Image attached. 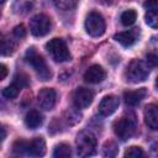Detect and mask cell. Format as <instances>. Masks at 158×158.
<instances>
[{
    "mask_svg": "<svg viewBox=\"0 0 158 158\" xmlns=\"http://www.w3.org/2000/svg\"><path fill=\"white\" fill-rule=\"evenodd\" d=\"M106 28L105 20L101 14L96 11H91L88 14L85 19V30L91 37H100L104 35Z\"/></svg>",
    "mask_w": 158,
    "mask_h": 158,
    "instance_id": "5",
    "label": "cell"
},
{
    "mask_svg": "<svg viewBox=\"0 0 158 158\" xmlns=\"http://www.w3.org/2000/svg\"><path fill=\"white\" fill-rule=\"evenodd\" d=\"M146 62H147V64L149 67H157L158 65V54L153 53V52L148 53L146 56Z\"/></svg>",
    "mask_w": 158,
    "mask_h": 158,
    "instance_id": "27",
    "label": "cell"
},
{
    "mask_svg": "<svg viewBox=\"0 0 158 158\" xmlns=\"http://www.w3.org/2000/svg\"><path fill=\"white\" fill-rule=\"evenodd\" d=\"M143 6L147 9V10H151V9H158V0H146Z\"/></svg>",
    "mask_w": 158,
    "mask_h": 158,
    "instance_id": "29",
    "label": "cell"
},
{
    "mask_svg": "<svg viewBox=\"0 0 158 158\" xmlns=\"http://www.w3.org/2000/svg\"><path fill=\"white\" fill-rule=\"evenodd\" d=\"M5 137H6V131H5L4 127H1V141H4Z\"/></svg>",
    "mask_w": 158,
    "mask_h": 158,
    "instance_id": "32",
    "label": "cell"
},
{
    "mask_svg": "<svg viewBox=\"0 0 158 158\" xmlns=\"http://www.w3.org/2000/svg\"><path fill=\"white\" fill-rule=\"evenodd\" d=\"M98 1L101 2V4H104V5H111L114 2V0H98Z\"/></svg>",
    "mask_w": 158,
    "mask_h": 158,
    "instance_id": "31",
    "label": "cell"
},
{
    "mask_svg": "<svg viewBox=\"0 0 158 158\" xmlns=\"http://www.w3.org/2000/svg\"><path fill=\"white\" fill-rule=\"evenodd\" d=\"M51 19L44 14L35 15L30 21V31L36 37L46 36L51 31Z\"/></svg>",
    "mask_w": 158,
    "mask_h": 158,
    "instance_id": "6",
    "label": "cell"
},
{
    "mask_svg": "<svg viewBox=\"0 0 158 158\" xmlns=\"http://www.w3.org/2000/svg\"><path fill=\"white\" fill-rule=\"evenodd\" d=\"M114 131H115L116 136L120 139L127 141V139H130L133 136V133L136 131L135 121L132 118H128V117H121V118L115 121Z\"/></svg>",
    "mask_w": 158,
    "mask_h": 158,
    "instance_id": "7",
    "label": "cell"
},
{
    "mask_svg": "<svg viewBox=\"0 0 158 158\" xmlns=\"http://www.w3.org/2000/svg\"><path fill=\"white\" fill-rule=\"evenodd\" d=\"M70 154H72V148L67 143L57 144L54 151H53V157L54 158H67V157H70Z\"/></svg>",
    "mask_w": 158,
    "mask_h": 158,
    "instance_id": "17",
    "label": "cell"
},
{
    "mask_svg": "<svg viewBox=\"0 0 158 158\" xmlns=\"http://www.w3.org/2000/svg\"><path fill=\"white\" fill-rule=\"evenodd\" d=\"M46 153V142L42 137H36L26 142V154L32 157H42Z\"/></svg>",
    "mask_w": 158,
    "mask_h": 158,
    "instance_id": "12",
    "label": "cell"
},
{
    "mask_svg": "<svg viewBox=\"0 0 158 158\" xmlns=\"http://www.w3.org/2000/svg\"><path fill=\"white\" fill-rule=\"evenodd\" d=\"M114 40L116 42H118L123 47H131L132 44L136 43L137 36H136V32L135 31H123V32L116 33L114 36Z\"/></svg>",
    "mask_w": 158,
    "mask_h": 158,
    "instance_id": "15",
    "label": "cell"
},
{
    "mask_svg": "<svg viewBox=\"0 0 158 158\" xmlns=\"http://www.w3.org/2000/svg\"><path fill=\"white\" fill-rule=\"evenodd\" d=\"M75 146H77V153L79 157L93 156L96 151V138L91 132L81 131L77 136Z\"/></svg>",
    "mask_w": 158,
    "mask_h": 158,
    "instance_id": "3",
    "label": "cell"
},
{
    "mask_svg": "<svg viewBox=\"0 0 158 158\" xmlns=\"http://www.w3.org/2000/svg\"><path fill=\"white\" fill-rule=\"evenodd\" d=\"M0 72H1V74H0V80H4V79L6 78V75H7V68H6L5 64H1V65H0Z\"/></svg>",
    "mask_w": 158,
    "mask_h": 158,
    "instance_id": "30",
    "label": "cell"
},
{
    "mask_svg": "<svg viewBox=\"0 0 158 158\" xmlns=\"http://www.w3.org/2000/svg\"><path fill=\"white\" fill-rule=\"evenodd\" d=\"M146 23L152 28H158V9H151L147 10L144 15Z\"/></svg>",
    "mask_w": 158,
    "mask_h": 158,
    "instance_id": "18",
    "label": "cell"
},
{
    "mask_svg": "<svg viewBox=\"0 0 158 158\" xmlns=\"http://www.w3.org/2000/svg\"><path fill=\"white\" fill-rule=\"evenodd\" d=\"M93 99H94L93 91L86 88H78L73 95V102H74L75 107H78V109L88 107L93 102Z\"/></svg>",
    "mask_w": 158,
    "mask_h": 158,
    "instance_id": "10",
    "label": "cell"
},
{
    "mask_svg": "<svg viewBox=\"0 0 158 158\" xmlns=\"http://www.w3.org/2000/svg\"><path fill=\"white\" fill-rule=\"evenodd\" d=\"M106 78V72L105 69L99 65V64H93L90 65L86 72L84 73V80L86 83H90V84H98V83H101L104 79Z\"/></svg>",
    "mask_w": 158,
    "mask_h": 158,
    "instance_id": "11",
    "label": "cell"
},
{
    "mask_svg": "<svg viewBox=\"0 0 158 158\" xmlns=\"http://www.w3.org/2000/svg\"><path fill=\"white\" fill-rule=\"evenodd\" d=\"M12 83H15L16 85H19V86L22 89L23 86H27V85H28V78H27V75L20 73V74H16V75L14 77V81H12Z\"/></svg>",
    "mask_w": 158,
    "mask_h": 158,
    "instance_id": "26",
    "label": "cell"
},
{
    "mask_svg": "<svg viewBox=\"0 0 158 158\" xmlns=\"http://www.w3.org/2000/svg\"><path fill=\"white\" fill-rule=\"evenodd\" d=\"M120 105V100L116 95H106L101 99V101L99 102V112L102 116H110L112 115Z\"/></svg>",
    "mask_w": 158,
    "mask_h": 158,
    "instance_id": "9",
    "label": "cell"
},
{
    "mask_svg": "<svg viewBox=\"0 0 158 158\" xmlns=\"http://www.w3.org/2000/svg\"><path fill=\"white\" fill-rule=\"evenodd\" d=\"M14 48H15V44L11 40L6 38L5 36L1 37V54L2 56H9L14 52Z\"/></svg>",
    "mask_w": 158,
    "mask_h": 158,
    "instance_id": "22",
    "label": "cell"
},
{
    "mask_svg": "<svg viewBox=\"0 0 158 158\" xmlns=\"http://www.w3.org/2000/svg\"><path fill=\"white\" fill-rule=\"evenodd\" d=\"M43 122V118H42V115L37 111V110H31L26 114L25 116V123L28 128L31 130H35L37 127H40Z\"/></svg>",
    "mask_w": 158,
    "mask_h": 158,
    "instance_id": "16",
    "label": "cell"
},
{
    "mask_svg": "<svg viewBox=\"0 0 158 158\" xmlns=\"http://www.w3.org/2000/svg\"><path fill=\"white\" fill-rule=\"evenodd\" d=\"M26 62L36 70L37 75L40 77V79L42 80H48L52 77V73L46 63V60L43 59V57L41 54H38L36 52L35 48H28L26 52Z\"/></svg>",
    "mask_w": 158,
    "mask_h": 158,
    "instance_id": "1",
    "label": "cell"
},
{
    "mask_svg": "<svg viewBox=\"0 0 158 158\" xmlns=\"http://www.w3.org/2000/svg\"><path fill=\"white\" fill-rule=\"evenodd\" d=\"M156 86H157V89H158V77H157V79H156Z\"/></svg>",
    "mask_w": 158,
    "mask_h": 158,
    "instance_id": "33",
    "label": "cell"
},
{
    "mask_svg": "<svg viewBox=\"0 0 158 158\" xmlns=\"http://www.w3.org/2000/svg\"><path fill=\"white\" fill-rule=\"evenodd\" d=\"M79 0H53V4L59 9V10H72L77 6Z\"/></svg>",
    "mask_w": 158,
    "mask_h": 158,
    "instance_id": "21",
    "label": "cell"
},
{
    "mask_svg": "<svg viewBox=\"0 0 158 158\" xmlns=\"http://www.w3.org/2000/svg\"><path fill=\"white\" fill-rule=\"evenodd\" d=\"M144 121L146 125L151 128L157 131L158 130V106L154 104H149L144 109Z\"/></svg>",
    "mask_w": 158,
    "mask_h": 158,
    "instance_id": "13",
    "label": "cell"
},
{
    "mask_svg": "<svg viewBox=\"0 0 158 158\" xmlns=\"http://www.w3.org/2000/svg\"><path fill=\"white\" fill-rule=\"evenodd\" d=\"M146 95H147L146 88H141V89H137V90L125 91L123 93V99H125V102L128 106H136L144 99Z\"/></svg>",
    "mask_w": 158,
    "mask_h": 158,
    "instance_id": "14",
    "label": "cell"
},
{
    "mask_svg": "<svg viewBox=\"0 0 158 158\" xmlns=\"http://www.w3.org/2000/svg\"><path fill=\"white\" fill-rule=\"evenodd\" d=\"M26 142L25 139H17L14 146H12V151L17 156H22V154H26Z\"/></svg>",
    "mask_w": 158,
    "mask_h": 158,
    "instance_id": "23",
    "label": "cell"
},
{
    "mask_svg": "<svg viewBox=\"0 0 158 158\" xmlns=\"http://www.w3.org/2000/svg\"><path fill=\"white\" fill-rule=\"evenodd\" d=\"M144 153H143V149L138 146H132L130 147L126 152H125V157H133V158H138V157H142Z\"/></svg>",
    "mask_w": 158,
    "mask_h": 158,
    "instance_id": "25",
    "label": "cell"
},
{
    "mask_svg": "<svg viewBox=\"0 0 158 158\" xmlns=\"http://www.w3.org/2000/svg\"><path fill=\"white\" fill-rule=\"evenodd\" d=\"M12 33L16 38H23L26 36V30H25V26L23 25H17L14 30H12Z\"/></svg>",
    "mask_w": 158,
    "mask_h": 158,
    "instance_id": "28",
    "label": "cell"
},
{
    "mask_svg": "<svg viewBox=\"0 0 158 158\" xmlns=\"http://www.w3.org/2000/svg\"><path fill=\"white\" fill-rule=\"evenodd\" d=\"M5 1H6V0H1V4L4 5V4H5Z\"/></svg>",
    "mask_w": 158,
    "mask_h": 158,
    "instance_id": "34",
    "label": "cell"
},
{
    "mask_svg": "<svg viewBox=\"0 0 158 158\" xmlns=\"http://www.w3.org/2000/svg\"><path fill=\"white\" fill-rule=\"evenodd\" d=\"M46 49L56 62H67L70 60V53L65 42L60 38H52L46 43Z\"/></svg>",
    "mask_w": 158,
    "mask_h": 158,
    "instance_id": "4",
    "label": "cell"
},
{
    "mask_svg": "<svg viewBox=\"0 0 158 158\" xmlns=\"http://www.w3.org/2000/svg\"><path fill=\"white\" fill-rule=\"evenodd\" d=\"M104 156H106V157H114V156H116V152H117V147H116V144L114 143V142H106L105 144H104Z\"/></svg>",
    "mask_w": 158,
    "mask_h": 158,
    "instance_id": "24",
    "label": "cell"
},
{
    "mask_svg": "<svg viewBox=\"0 0 158 158\" xmlns=\"http://www.w3.org/2000/svg\"><path fill=\"white\" fill-rule=\"evenodd\" d=\"M38 105L44 110H52L57 101V93L52 88H43L37 94Z\"/></svg>",
    "mask_w": 158,
    "mask_h": 158,
    "instance_id": "8",
    "label": "cell"
},
{
    "mask_svg": "<svg viewBox=\"0 0 158 158\" xmlns=\"http://www.w3.org/2000/svg\"><path fill=\"white\" fill-rule=\"evenodd\" d=\"M149 75V65L141 59H133L126 68V78L131 83L144 81Z\"/></svg>",
    "mask_w": 158,
    "mask_h": 158,
    "instance_id": "2",
    "label": "cell"
},
{
    "mask_svg": "<svg viewBox=\"0 0 158 158\" xmlns=\"http://www.w3.org/2000/svg\"><path fill=\"white\" fill-rule=\"evenodd\" d=\"M20 90H21V88L19 85H16L15 83H12L9 86H6L5 89H2V96L6 99H15L19 95Z\"/></svg>",
    "mask_w": 158,
    "mask_h": 158,
    "instance_id": "20",
    "label": "cell"
},
{
    "mask_svg": "<svg viewBox=\"0 0 158 158\" xmlns=\"http://www.w3.org/2000/svg\"><path fill=\"white\" fill-rule=\"evenodd\" d=\"M120 20H121V23H122L123 26H131V25H133V23L136 22V20H137V14H136L135 10H126V11H123V12L121 14Z\"/></svg>",
    "mask_w": 158,
    "mask_h": 158,
    "instance_id": "19",
    "label": "cell"
}]
</instances>
